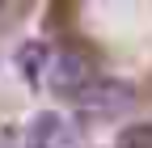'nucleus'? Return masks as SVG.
I'll return each instance as SVG.
<instances>
[{
  "mask_svg": "<svg viewBox=\"0 0 152 148\" xmlns=\"http://www.w3.org/2000/svg\"><path fill=\"white\" fill-rule=\"evenodd\" d=\"M135 102V89H131L123 76H93L80 93H76V106L97 110V114H114V110H127Z\"/></svg>",
  "mask_w": 152,
  "mask_h": 148,
  "instance_id": "1",
  "label": "nucleus"
},
{
  "mask_svg": "<svg viewBox=\"0 0 152 148\" xmlns=\"http://www.w3.org/2000/svg\"><path fill=\"white\" fill-rule=\"evenodd\" d=\"M123 148H152V123H135L123 131Z\"/></svg>",
  "mask_w": 152,
  "mask_h": 148,
  "instance_id": "5",
  "label": "nucleus"
},
{
  "mask_svg": "<svg viewBox=\"0 0 152 148\" xmlns=\"http://www.w3.org/2000/svg\"><path fill=\"white\" fill-rule=\"evenodd\" d=\"M89 81H93V76H89V68H85L80 55H59V59L51 64V72H47L51 93H59V97H76Z\"/></svg>",
  "mask_w": 152,
  "mask_h": 148,
  "instance_id": "2",
  "label": "nucleus"
},
{
  "mask_svg": "<svg viewBox=\"0 0 152 148\" xmlns=\"http://www.w3.org/2000/svg\"><path fill=\"white\" fill-rule=\"evenodd\" d=\"M51 47L47 42H21L17 47V68L26 81H42V72H51Z\"/></svg>",
  "mask_w": 152,
  "mask_h": 148,
  "instance_id": "3",
  "label": "nucleus"
},
{
  "mask_svg": "<svg viewBox=\"0 0 152 148\" xmlns=\"http://www.w3.org/2000/svg\"><path fill=\"white\" fill-rule=\"evenodd\" d=\"M64 131H68V123H64V114H55V110H42V114H34V119H30V136H34L38 144L59 140Z\"/></svg>",
  "mask_w": 152,
  "mask_h": 148,
  "instance_id": "4",
  "label": "nucleus"
}]
</instances>
